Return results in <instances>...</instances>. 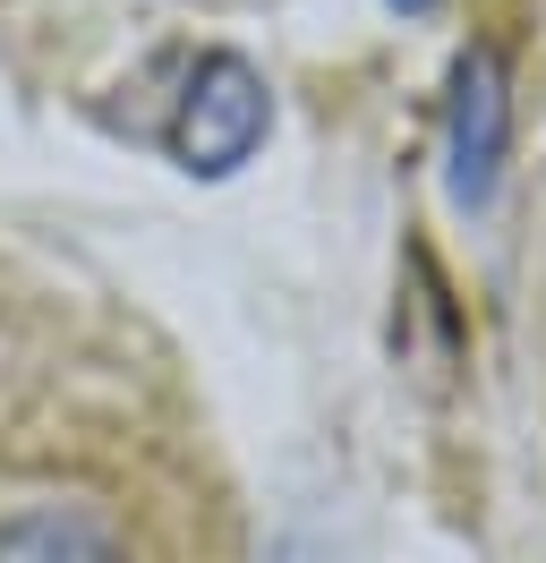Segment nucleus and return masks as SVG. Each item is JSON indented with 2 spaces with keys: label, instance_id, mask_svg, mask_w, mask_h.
Returning <instances> with one entry per match:
<instances>
[{
  "label": "nucleus",
  "instance_id": "nucleus-3",
  "mask_svg": "<svg viewBox=\"0 0 546 563\" xmlns=\"http://www.w3.org/2000/svg\"><path fill=\"white\" fill-rule=\"evenodd\" d=\"M495 163H504V77L478 52V60H461V77H452V188L478 206V197L495 188Z\"/></svg>",
  "mask_w": 546,
  "mask_h": 563
},
{
  "label": "nucleus",
  "instance_id": "nucleus-4",
  "mask_svg": "<svg viewBox=\"0 0 546 563\" xmlns=\"http://www.w3.org/2000/svg\"><path fill=\"white\" fill-rule=\"evenodd\" d=\"M393 9H410V18H427V9H436V0H393Z\"/></svg>",
  "mask_w": 546,
  "mask_h": 563
},
{
  "label": "nucleus",
  "instance_id": "nucleus-2",
  "mask_svg": "<svg viewBox=\"0 0 546 563\" xmlns=\"http://www.w3.org/2000/svg\"><path fill=\"white\" fill-rule=\"evenodd\" d=\"M0 563H129V538L95 504H18L0 521Z\"/></svg>",
  "mask_w": 546,
  "mask_h": 563
},
{
  "label": "nucleus",
  "instance_id": "nucleus-1",
  "mask_svg": "<svg viewBox=\"0 0 546 563\" xmlns=\"http://www.w3.org/2000/svg\"><path fill=\"white\" fill-rule=\"evenodd\" d=\"M273 129V95L265 77L248 69L239 52H205L188 86H179V111H171V154H179V172L197 179H231Z\"/></svg>",
  "mask_w": 546,
  "mask_h": 563
}]
</instances>
